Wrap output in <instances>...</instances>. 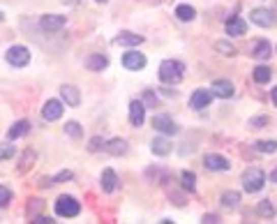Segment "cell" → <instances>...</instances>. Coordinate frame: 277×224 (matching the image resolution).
<instances>
[{
  "label": "cell",
  "mask_w": 277,
  "mask_h": 224,
  "mask_svg": "<svg viewBox=\"0 0 277 224\" xmlns=\"http://www.w3.org/2000/svg\"><path fill=\"white\" fill-rule=\"evenodd\" d=\"M182 72H185V65L182 63H178V60H164L160 65V79L164 81V83H180L182 81Z\"/></svg>",
  "instance_id": "6da1fadb"
},
{
  "label": "cell",
  "mask_w": 277,
  "mask_h": 224,
  "mask_svg": "<svg viewBox=\"0 0 277 224\" xmlns=\"http://www.w3.org/2000/svg\"><path fill=\"white\" fill-rule=\"evenodd\" d=\"M266 185V174H263L261 169H247L245 174H242V189L245 192H250V194H254V192H259V189Z\"/></svg>",
  "instance_id": "7a4b0ae2"
},
{
  "label": "cell",
  "mask_w": 277,
  "mask_h": 224,
  "mask_svg": "<svg viewBox=\"0 0 277 224\" xmlns=\"http://www.w3.org/2000/svg\"><path fill=\"white\" fill-rule=\"evenodd\" d=\"M55 213L60 215V217H76V215L81 213V204L74 199V197H58V201H55Z\"/></svg>",
  "instance_id": "3957f363"
},
{
  "label": "cell",
  "mask_w": 277,
  "mask_h": 224,
  "mask_svg": "<svg viewBox=\"0 0 277 224\" xmlns=\"http://www.w3.org/2000/svg\"><path fill=\"white\" fill-rule=\"evenodd\" d=\"M5 60L14 67H25L30 63V51L25 49V46H10L5 53Z\"/></svg>",
  "instance_id": "277c9868"
},
{
  "label": "cell",
  "mask_w": 277,
  "mask_h": 224,
  "mask_svg": "<svg viewBox=\"0 0 277 224\" xmlns=\"http://www.w3.org/2000/svg\"><path fill=\"white\" fill-rule=\"evenodd\" d=\"M63 111H65L63 102H58V100H46L44 106H42V118H44L46 123H53V120H58V118L63 116Z\"/></svg>",
  "instance_id": "5b68a950"
},
{
  "label": "cell",
  "mask_w": 277,
  "mask_h": 224,
  "mask_svg": "<svg viewBox=\"0 0 277 224\" xmlns=\"http://www.w3.org/2000/svg\"><path fill=\"white\" fill-rule=\"evenodd\" d=\"M40 28L46 33H58V30L65 28V16L60 14H44L40 19Z\"/></svg>",
  "instance_id": "8992f818"
},
{
  "label": "cell",
  "mask_w": 277,
  "mask_h": 224,
  "mask_svg": "<svg viewBox=\"0 0 277 224\" xmlns=\"http://www.w3.org/2000/svg\"><path fill=\"white\" fill-rule=\"evenodd\" d=\"M152 127H155L160 134H166V136H171V134H176L178 132V127H176V123L171 120V116H155L152 118Z\"/></svg>",
  "instance_id": "52a82bcc"
},
{
  "label": "cell",
  "mask_w": 277,
  "mask_h": 224,
  "mask_svg": "<svg viewBox=\"0 0 277 224\" xmlns=\"http://www.w3.org/2000/svg\"><path fill=\"white\" fill-rule=\"evenodd\" d=\"M122 65H125V70L139 72L146 67V55L139 53V51H127V53L122 55Z\"/></svg>",
  "instance_id": "ba28073f"
},
{
  "label": "cell",
  "mask_w": 277,
  "mask_h": 224,
  "mask_svg": "<svg viewBox=\"0 0 277 224\" xmlns=\"http://www.w3.org/2000/svg\"><path fill=\"white\" fill-rule=\"evenodd\" d=\"M250 21H252V23H257L259 28H270V25L275 23V19H272V12L266 10V7H257V10L250 12Z\"/></svg>",
  "instance_id": "9c48e42d"
},
{
  "label": "cell",
  "mask_w": 277,
  "mask_h": 224,
  "mask_svg": "<svg viewBox=\"0 0 277 224\" xmlns=\"http://www.w3.org/2000/svg\"><path fill=\"white\" fill-rule=\"evenodd\" d=\"M203 164H206V169H210V171H229L231 169L229 159L222 157V155H217V153L206 155V157H203Z\"/></svg>",
  "instance_id": "30bf717a"
},
{
  "label": "cell",
  "mask_w": 277,
  "mask_h": 224,
  "mask_svg": "<svg viewBox=\"0 0 277 224\" xmlns=\"http://www.w3.org/2000/svg\"><path fill=\"white\" fill-rule=\"evenodd\" d=\"M212 102V93L210 90H206V88H199V90H194V95L190 97V106L192 109H206L208 104Z\"/></svg>",
  "instance_id": "8fae6325"
},
{
  "label": "cell",
  "mask_w": 277,
  "mask_h": 224,
  "mask_svg": "<svg viewBox=\"0 0 277 224\" xmlns=\"http://www.w3.org/2000/svg\"><path fill=\"white\" fill-rule=\"evenodd\" d=\"M210 93L212 95H217V97H224V100H229V97H233V83L229 79H217V81H212V86H210Z\"/></svg>",
  "instance_id": "7c38bea8"
},
{
  "label": "cell",
  "mask_w": 277,
  "mask_h": 224,
  "mask_svg": "<svg viewBox=\"0 0 277 224\" xmlns=\"http://www.w3.org/2000/svg\"><path fill=\"white\" fill-rule=\"evenodd\" d=\"M130 123L134 125V127H141V125L146 123V106L139 100H134L130 104Z\"/></svg>",
  "instance_id": "4fadbf2b"
},
{
  "label": "cell",
  "mask_w": 277,
  "mask_h": 224,
  "mask_svg": "<svg viewBox=\"0 0 277 224\" xmlns=\"http://www.w3.org/2000/svg\"><path fill=\"white\" fill-rule=\"evenodd\" d=\"M247 33V23L245 19H240V16H231V19L227 21V35L231 37H240Z\"/></svg>",
  "instance_id": "5bb4252c"
},
{
  "label": "cell",
  "mask_w": 277,
  "mask_h": 224,
  "mask_svg": "<svg viewBox=\"0 0 277 224\" xmlns=\"http://www.w3.org/2000/svg\"><path fill=\"white\" fill-rule=\"evenodd\" d=\"M30 132V123L28 120H19V123H14L7 130V141H14V139H19V136H25Z\"/></svg>",
  "instance_id": "9a60e30c"
},
{
  "label": "cell",
  "mask_w": 277,
  "mask_h": 224,
  "mask_svg": "<svg viewBox=\"0 0 277 224\" xmlns=\"http://www.w3.org/2000/svg\"><path fill=\"white\" fill-rule=\"evenodd\" d=\"M102 189H104V192H113V189L118 187V176H116V171L113 169H104L102 171Z\"/></svg>",
  "instance_id": "2e32d148"
},
{
  "label": "cell",
  "mask_w": 277,
  "mask_h": 224,
  "mask_svg": "<svg viewBox=\"0 0 277 224\" xmlns=\"http://www.w3.org/2000/svg\"><path fill=\"white\" fill-rule=\"evenodd\" d=\"M113 42H116L118 46H139L143 42V35H134V33H120V35H118Z\"/></svg>",
  "instance_id": "e0dca14e"
},
{
  "label": "cell",
  "mask_w": 277,
  "mask_h": 224,
  "mask_svg": "<svg viewBox=\"0 0 277 224\" xmlns=\"http://www.w3.org/2000/svg\"><path fill=\"white\" fill-rule=\"evenodd\" d=\"M60 95H63V100H65V104L79 106L81 95H79V90H76L74 86H63V88H60Z\"/></svg>",
  "instance_id": "ac0fdd59"
},
{
  "label": "cell",
  "mask_w": 277,
  "mask_h": 224,
  "mask_svg": "<svg viewBox=\"0 0 277 224\" xmlns=\"http://www.w3.org/2000/svg\"><path fill=\"white\" fill-rule=\"evenodd\" d=\"M86 65H88V70H93V72H102V70H106V65H109V58L102 55V53H93L90 58L86 60Z\"/></svg>",
  "instance_id": "d6986e66"
},
{
  "label": "cell",
  "mask_w": 277,
  "mask_h": 224,
  "mask_svg": "<svg viewBox=\"0 0 277 224\" xmlns=\"http://www.w3.org/2000/svg\"><path fill=\"white\" fill-rule=\"evenodd\" d=\"M104 150L111 155H125L127 153V141L125 139H111L109 144H104Z\"/></svg>",
  "instance_id": "ffe728a7"
},
{
  "label": "cell",
  "mask_w": 277,
  "mask_h": 224,
  "mask_svg": "<svg viewBox=\"0 0 277 224\" xmlns=\"http://www.w3.org/2000/svg\"><path fill=\"white\" fill-rule=\"evenodd\" d=\"M150 150H152L155 155H169V153H171V141H169V139H162V136H157V139H152Z\"/></svg>",
  "instance_id": "44dd1931"
},
{
  "label": "cell",
  "mask_w": 277,
  "mask_h": 224,
  "mask_svg": "<svg viewBox=\"0 0 277 224\" xmlns=\"http://www.w3.org/2000/svg\"><path fill=\"white\" fill-rule=\"evenodd\" d=\"M270 53H272V46H270V42L268 40H259L257 42V46H254V58H259V60H266V58H270Z\"/></svg>",
  "instance_id": "7402d4cb"
},
{
  "label": "cell",
  "mask_w": 277,
  "mask_h": 224,
  "mask_svg": "<svg viewBox=\"0 0 277 224\" xmlns=\"http://www.w3.org/2000/svg\"><path fill=\"white\" fill-rule=\"evenodd\" d=\"M252 76H254V81H257V83H268V81H270V76H272V72H270V67L259 65L257 70L252 72Z\"/></svg>",
  "instance_id": "603a6c76"
},
{
  "label": "cell",
  "mask_w": 277,
  "mask_h": 224,
  "mask_svg": "<svg viewBox=\"0 0 277 224\" xmlns=\"http://www.w3.org/2000/svg\"><path fill=\"white\" fill-rule=\"evenodd\" d=\"M180 183H182V187H185L187 192H194V189H197V176L192 174V171H182Z\"/></svg>",
  "instance_id": "cb8c5ba5"
},
{
  "label": "cell",
  "mask_w": 277,
  "mask_h": 224,
  "mask_svg": "<svg viewBox=\"0 0 277 224\" xmlns=\"http://www.w3.org/2000/svg\"><path fill=\"white\" fill-rule=\"evenodd\" d=\"M176 16L180 21H192L194 16H197V12H194V7H190V5H178L176 7Z\"/></svg>",
  "instance_id": "d4e9b609"
},
{
  "label": "cell",
  "mask_w": 277,
  "mask_h": 224,
  "mask_svg": "<svg viewBox=\"0 0 277 224\" xmlns=\"http://www.w3.org/2000/svg\"><path fill=\"white\" fill-rule=\"evenodd\" d=\"M238 201H240V194H238V192H224V194H222V206H224V208H236Z\"/></svg>",
  "instance_id": "484cf974"
},
{
  "label": "cell",
  "mask_w": 277,
  "mask_h": 224,
  "mask_svg": "<svg viewBox=\"0 0 277 224\" xmlns=\"http://www.w3.org/2000/svg\"><path fill=\"white\" fill-rule=\"evenodd\" d=\"M257 150H259V153H268V155L275 153V150H277V141H259Z\"/></svg>",
  "instance_id": "4316f807"
},
{
  "label": "cell",
  "mask_w": 277,
  "mask_h": 224,
  "mask_svg": "<svg viewBox=\"0 0 277 224\" xmlns=\"http://www.w3.org/2000/svg\"><path fill=\"white\" fill-rule=\"evenodd\" d=\"M12 201V192L10 187H5V185H0V208H5L7 204Z\"/></svg>",
  "instance_id": "83f0119b"
},
{
  "label": "cell",
  "mask_w": 277,
  "mask_h": 224,
  "mask_svg": "<svg viewBox=\"0 0 277 224\" xmlns=\"http://www.w3.org/2000/svg\"><path fill=\"white\" fill-rule=\"evenodd\" d=\"M272 213H275V210H272V204L268 199L259 204V215H261V217H272Z\"/></svg>",
  "instance_id": "f1b7e54d"
},
{
  "label": "cell",
  "mask_w": 277,
  "mask_h": 224,
  "mask_svg": "<svg viewBox=\"0 0 277 224\" xmlns=\"http://www.w3.org/2000/svg\"><path fill=\"white\" fill-rule=\"evenodd\" d=\"M10 157H14V146L0 144V159H10Z\"/></svg>",
  "instance_id": "f546056e"
},
{
  "label": "cell",
  "mask_w": 277,
  "mask_h": 224,
  "mask_svg": "<svg viewBox=\"0 0 277 224\" xmlns=\"http://www.w3.org/2000/svg\"><path fill=\"white\" fill-rule=\"evenodd\" d=\"M215 49H217V51H222L224 55H236V49H233L231 44H227V42H217Z\"/></svg>",
  "instance_id": "4dcf8cb0"
},
{
  "label": "cell",
  "mask_w": 277,
  "mask_h": 224,
  "mask_svg": "<svg viewBox=\"0 0 277 224\" xmlns=\"http://www.w3.org/2000/svg\"><path fill=\"white\" fill-rule=\"evenodd\" d=\"M65 132L70 136H81V130H79V123H74V120H72V123H67L65 125Z\"/></svg>",
  "instance_id": "1f68e13d"
},
{
  "label": "cell",
  "mask_w": 277,
  "mask_h": 224,
  "mask_svg": "<svg viewBox=\"0 0 277 224\" xmlns=\"http://www.w3.org/2000/svg\"><path fill=\"white\" fill-rule=\"evenodd\" d=\"M90 150H100V148H104V141L100 139V136H95V139H90V146H88Z\"/></svg>",
  "instance_id": "d6a6232c"
},
{
  "label": "cell",
  "mask_w": 277,
  "mask_h": 224,
  "mask_svg": "<svg viewBox=\"0 0 277 224\" xmlns=\"http://www.w3.org/2000/svg\"><path fill=\"white\" fill-rule=\"evenodd\" d=\"M70 178H72L70 171H63V174H58L55 178H51V183H60V180H70Z\"/></svg>",
  "instance_id": "836d02e7"
},
{
  "label": "cell",
  "mask_w": 277,
  "mask_h": 224,
  "mask_svg": "<svg viewBox=\"0 0 277 224\" xmlns=\"http://www.w3.org/2000/svg\"><path fill=\"white\" fill-rule=\"evenodd\" d=\"M268 118H252L250 120V127H261V125H266Z\"/></svg>",
  "instance_id": "e575fe53"
},
{
  "label": "cell",
  "mask_w": 277,
  "mask_h": 224,
  "mask_svg": "<svg viewBox=\"0 0 277 224\" xmlns=\"http://www.w3.org/2000/svg\"><path fill=\"white\" fill-rule=\"evenodd\" d=\"M55 219H51V217H37V219H33V224H53Z\"/></svg>",
  "instance_id": "d590c367"
},
{
  "label": "cell",
  "mask_w": 277,
  "mask_h": 224,
  "mask_svg": "<svg viewBox=\"0 0 277 224\" xmlns=\"http://www.w3.org/2000/svg\"><path fill=\"white\" fill-rule=\"evenodd\" d=\"M201 222H220V219H217V215H206Z\"/></svg>",
  "instance_id": "8d00e7d4"
},
{
  "label": "cell",
  "mask_w": 277,
  "mask_h": 224,
  "mask_svg": "<svg viewBox=\"0 0 277 224\" xmlns=\"http://www.w3.org/2000/svg\"><path fill=\"white\" fill-rule=\"evenodd\" d=\"M270 97H272V104H275V106H277V86H275V88H272V90H270Z\"/></svg>",
  "instance_id": "74e56055"
},
{
  "label": "cell",
  "mask_w": 277,
  "mask_h": 224,
  "mask_svg": "<svg viewBox=\"0 0 277 224\" xmlns=\"http://www.w3.org/2000/svg\"><path fill=\"white\" fill-rule=\"evenodd\" d=\"M270 180H272V183H277V171H272V174H270Z\"/></svg>",
  "instance_id": "f35d334b"
},
{
  "label": "cell",
  "mask_w": 277,
  "mask_h": 224,
  "mask_svg": "<svg viewBox=\"0 0 277 224\" xmlns=\"http://www.w3.org/2000/svg\"><path fill=\"white\" fill-rule=\"evenodd\" d=\"M3 19H5V14H3V12H0V21H3Z\"/></svg>",
  "instance_id": "ab89813d"
},
{
  "label": "cell",
  "mask_w": 277,
  "mask_h": 224,
  "mask_svg": "<svg viewBox=\"0 0 277 224\" xmlns=\"http://www.w3.org/2000/svg\"><path fill=\"white\" fill-rule=\"evenodd\" d=\"M97 3H106V0H97Z\"/></svg>",
  "instance_id": "60d3db41"
}]
</instances>
